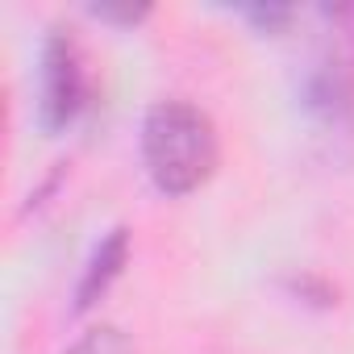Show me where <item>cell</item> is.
<instances>
[{
	"mask_svg": "<svg viewBox=\"0 0 354 354\" xmlns=\"http://www.w3.org/2000/svg\"><path fill=\"white\" fill-rule=\"evenodd\" d=\"M221 142L205 109L188 100H158L142 121V162L162 196H188L217 171Z\"/></svg>",
	"mask_w": 354,
	"mask_h": 354,
	"instance_id": "cell-2",
	"label": "cell"
},
{
	"mask_svg": "<svg viewBox=\"0 0 354 354\" xmlns=\"http://www.w3.org/2000/svg\"><path fill=\"white\" fill-rule=\"evenodd\" d=\"M63 354H133V346L117 325H96L84 337H75Z\"/></svg>",
	"mask_w": 354,
	"mask_h": 354,
	"instance_id": "cell-5",
	"label": "cell"
},
{
	"mask_svg": "<svg viewBox=\"0 0 354 354\" xmlns=\"http://www.w3.org/2000/svg\"><path fill=\"white\" fill-rule=\"evenodd\" d=\"M125 263H129V230L117 225L96 242V250H92V259H88V267H84V275L75 283V313L96 308L109 296V288L121 279Z\"/></svg>",
	"mask_w": 354,
	"mask_h": 354,
	"instance_id": "cell-4",
	"label": "cell"
},
{
	"mask_svg": "<svg viewBox=\"0 0 354 354\" xmlns=\"http://www.w3.org/2000/svg\"><path fill=\"white\" fill-rule=\"evenodd\" d=\"M88 59L71 30H50L38 59V117L46 129H67L88 109Z\"/></svg>",
	"mask_w": 354,
	"mask_h": 354,
	"instance_id": "cell-3",
	"label": "cell"
},
{
	"mask_svg": "<svg viewBox=\"0 0 354 354\" xmlns=\"http://www.w3.org/2000/svg\"><path fill=\"white\" fill-rule=\"evenodd\" d=\"M92 13L100 21H121V26H138L150 17V5H92Z\"/></svg>",
	"mask_w": 354,
	"mask_h": 354,
	"instance_id": "cell-6",
	"label": "cell"
},
{
	"mask_svg": "<svg viewBox=\"0 0 354 354\" xmlns=\"http://www.w3.org/2000/svg\"><path fill=\"white\" fill-rule=\"evenodd\" d=\"M321 42L300 80V104L329 158L354 162V5L321 9Z\"/></svg>",
	"mask_w": 354,
	"mask_h": 354,
	"instance_id": "cell-1",
	"label": "cell"
},
{
	"mask_svg": "<svg viewBox=\"0 0 354 354\" xmlns=\"http://www.w3.org/2000/svg\"><path fill=\"white\" fill-rule=\"evenodd\" d=\"M246 17H250L259 30L275 34L279 26H288V21H292V9H288V5H250V9H246Z\"/></svg>",
	"mask_w": 354,
	"mask_h": 354,
	"instance_id": "cell-7",
	"label": "cell"
}]
</instances>
